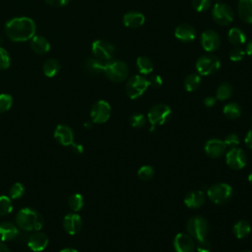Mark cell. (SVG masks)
<instances>
[{
	"mask_svg": "<svg viewBox=\"0 0 252 252\" xmlns=\"http://www.w3.org/2000/svg\"><path fill=\"white\" fill-rule=\"evenodd\" d=\"M49 6L54 8H61L66 6L71 0H44Z\"/></svg>",
	"mask_w": 252,
	"mask_h": 252,
	"instance_id": "cell-45",
	"label": "cell"
},
{
	"mask_svg": "<svg viewBox=\"0 0 252 252\" xmlns=\"http://www.w3.org/2000/svg\"><path fill=\"white\" fill-rule=\"evenodd\" d=\"M204 150L207 156L213 158H220L225 153L226 146L223 141L217 138H213L206 142L204 146Z\"/></svg>",
	"mask_w": 252,
	"mask_h": 252,
	"instance_id": "cell-14",
	"label": "cell"
},
{
	"mask_svg": "<svg viewBox=\"0 0 252 252\" xmlns=\"http://www.w3.org/2000/svg\"><path fill=\"white\" fill-rule=\"evenodd\" d=\"M68 206L73 212H79L84 207V198L81 194L75 193L69 197Z\"/></svg>",
	"mask_w": 252,
	"mask_h": 252,
	"instance_id": "cell-33",
	"label": "cell"
},
{
	"mask_svg": "<svg viewBox=\"0 0 252 252\" xmlns=\"http://www.w3.org/2000/svg\"><path fill=\"white\" fill-rule=\"evenodd\" d=\"M149 81L142 75L132 76L126 83V94L131 99L140 97L148 89Z\"/></svg>",
	"mask_w": 252,
	"mask_h": 252,
	"instance_id": "cell-7",
	"label": "cell"
},
{
	"mask_svg": "<svg viewBox=\"0 0 252 252\" xmlns=\"http://www.w3.org/2000/svg\"><path fill=\"white\" fill-rule=\"evenodd\" d=\"M201 85V77L199 74H189L184 80V88L187 92L196 91Z\"/></svg>",
	"mask_w": 252,
	"mask_h": 252,
	"instance_id": "cell-31",
	"label": "cell"
},
{
	"mask_svg": "<svg viewBox=\"0 0 252 252\" xmlns=\"http://www.w3.org/2000/svg\"><path fill=\"white\" fill-rule=\"evenodd\" d=\"M222 112L229 119H237L241 115V107L236 102H228L223 106Z\"/></svg>",
	"mask_w": 252,
	"mask_h": 252,
	"instance_id": "cell-30",
	"label": "cell"
},
{
	"mask_svg": "<svg viewBox=\"0 0 252 252\" xmlns=\"http://www.w3.org/2000/svg\"><path fill=\"white\" fill-rule=\"evenodd\" d=\"M63 226L69 234L74 235L82 229L83 220L77 214H68L63 220Z\"/></svg>",
	"mask_w": 252,
	"mask_h": 252,
	"instance_id": "cell-18",
	"label": "cell"
},
{
	"mask_svg": "<svg viewBox=\"0 0 252 252\" xmlns=\"http://www.w3.org/2000/svg\"><path fill=\"white\" fill-rule=\"evenodd\" d=\"M251 231V226L250 223L244 220H238L234 225H233V233L236 238L242 239L245 238Z\"/></svg>",
	"mask_w": 252,
	"mask_h": 252,
	"instance_id": "cell-28",
	"label": "cell"
},
{
	"mask_svg": "<svg viewBox=\"0 0 252 252\" xmlns=\"http://www.w3.org/2000/svg\"><path fill=\"white\" fill-rule=\"evenodd\" d=\"M173 247L175 252H193L195 244L190 235L185 233H178L174 237Z\"/></svg>",
	"mask_w": 252,
	"mask_h": 252,
	"instance_id": "cell-15",
	"label": "cell"
},
{
	"mask_svg": "<svg viewBox=\"0 0 252 252\" xmlns=\"http://www.w3.org/2000/svg\"><path fill=\"white\" fill-rule=\"evenodd\" d=\"M60 69H61V64L59 60L55 58L47 59L42 65V72L44 76L47 78L55 77L59 73Z\"/></svg>",
	"mask_w": 252,
	"mask_h": 252,
	"instance_id": "cell-26",
	"label": "cell"
},
{
	"mask_svg": "<svg viewBox=\"0 0 252 252\" xmlns=\"http://www.w3.org/2000/svg\"><path fill=\"white\" fill-rule=\"evenodd\" d=\"M195 67L199 75H212L220 70V60L214 54H205L197 59Z\"/></svg>",
	"mask_w": 252,
	"mask_h": 252,
	"instance_id": "cell-6",
	"label": "cell"
},
{
	"mask_svg": "<svg viewBox=\"0 0 252 252\" xmlns=\"http://www.w3.org/2000/svg\"><path fill=\"white\" fill-rule=\"evenodd\" d=\"M186 230L191 237L197 241H200L207 237L209 232V224L207 220L203 217L195 216L188 220L186 223Z\"/></svg>",
	"mask_w": 252,
	"mask_h": 252,
	"instance_id": "cell-4",
	"label": "cell"
},
{
	"mask_svg": "<svg viewBox=\"0 0 252 252\" xmlns=\"http://www.w3.org/2000/svg\"><path fill=\"white\" fill-rule=\"evenodd\" d=\"M105 63L106 62H104L102 60H99L95 57H92V58H88L85 60L84 68L88 73L95 75V74L102 73L104 71Z\"/></svg>",
	"mask_w": 252,
	"mask_h": 252,
	"instance_id": "cell-25",
	"label": "cell"
},
{
	"mask_svg": "<svg viewBox=\"0 0 252 252\" xmlns=\"http://www.w3.org/2000/svg\"><path fill=\"white\" fill-rule=\"evenodd\" d=\"M103 73L106 77L115 83L123 82L128 76V66L120 60H110L105 63Z\"/></svg>",
	"mask_w": 252,
	"mask_h": 252,
	"instance_id": "cell-5",
	"label": "cell"
},
{
	"mask_svg": "<svg viewBox=\"0 0 252 252\" xmlns=\"http://www.w3.org/2000/svg\"><path fill=\"white\" fill-rule=\"evenodd\" d=\"M55 140L63 146H71L74 142V133L72 129L65 124H59L54 130Z\"/></svg>",
	"mask_w": 252,
	"mask_h": 252,
	"instance_id": "cell-16",
	"label": "cell"
},
{
	"mask_svg": "<svg viewBox=\"0 0 252 252\" xmlns=\"http://www.w3.org/2000/svg\"><path fill=\"white\" fill-rule=\"evenodd\" d=\"M232 92V86L227 82H223L217 89L216 98L219 100H225L231 96Z\"/></svg>",
	"mask_w": 252,
	"mask_h": 252,
	"instance_id": "cell-32",
	"label": "cell"
},
{
	"mask_svg": "<svg viewBox=\"0 0 252 252\" xmlns=\"http://www.w3.org/2000/svg\"><path fill=\"white\" fill-rule=\"evenodd\" d=\"M245 53H247V54H248L250 57H252V40L248 41V43L246 44Z\"/></svg>",
	"mask_w": 252,
	"mask_h": 252,
	"instance_id": "cell-49",
	"label": "cell"
},
{
	"mask_svg": "<svg viewBox=\"0 0 252 252\" xmlns=\"http://www.w3.org/2000/svg\"><path fill=\"white\" fill-rule=\"evenodd\" d=\"M227 39L231 44H233L235 46H240L246 42V35L242 32V30L234 27L228 31Z\"/></svg>",
	"mask_w": 252,
	"mask_h": 252,
	"instance_id": "cell-27",
	"label": "cell"
},
{
	"mask_svg": "<svg viewBox=\"0 0 252 252\" xmlns=\"http://www.w3.org/2000/svg\"><path fill=\"white\" fill-rule=\"evenodd\" d=\"M211 249H212V245L209 242V240H207L206 238L198 241V244H197L198 252H211Z\"/></svg>",
	"mask_w": 252,
	"mask_h": 252,
	"instance_id": "cell-43",
	"label": "cell"
},
{
	"mask_svg": "<svg viewBox=\"0 0 252 252\" xmlns=\"http://www.w3.org/2000/svg\"><path fill=\"white\" fill-rule=\"evenodd\" d=\"M244 142L246 144V146L252 150V129L249 130L245 136V139H244Z\"/></svg>",
	"mask_w": 252,
	"mask_h": 252,
	"instance_id": "cell-46",
	"label": "cell"
},
{
	"mask_svg": "<svg viewBox=\"0 0 252 252\" xmlns=\"http://www.w3.org/2000/svg\"><path fill=\"white\" fill-rule=\"evenodd\" d=\"M11 65V57L9 52L0 46V70H6Z\"/></svg>",
	"mask_w": 252,
	"mask_h": 252,
	"instance_id": "cell-37",
	"label": "cell"
},
{
	"mask_svg": "<svg viewBox=\"0 0 252 252\" xmlns=\"http://www.w3.org/2000/svg\"><path fill=\"white\" fill-rule=\"evenodd\" d=\"M223 142H224V144H225L226 147H229V148L231 149V148H235L236 146H238V144H239V138H238V136H237L236 134L230 133V134H228V135L225 137V139H224Z\"/></svg>",
	"mask_w": 252,
	"mask_h": 252,
	"instance_id": "cell-42",
	"label": "cell"
},
{
	"mask_svg": "<svg viewBox=\"0 0 252 252\" xmlns=\"http://www.w3.org/2000/svg\"><path fill=\"white\" fill-rule=\"evenodd\" d=\"M0 252H10L8 247L1 241H0Z\"/></svg>",
	"mask_w": 252,
	"mask_h": 252,
	"instance_id": "cell-50",
	"label": "cell"
},
{
	"mask_svg": "<svg viewBox=\"0 0 252 252\" xmlns=\"http://www.w3.org/2000/svg\"><path fill=\"white\" fill-rule=\"evenodd\" d=\"M215 103H216V97H214V96H207L204 99V104L207 107H212L215 105Z\"/></svg>",
	"mask_w": 252,
	"mask_h": 252,
	"instance_id": "cell-47",
	"label": "cell"
},
{
	"mask_svg": "<svg viewBox=\"0 0 252 252\" xmlns=\"http://www.w3.org/2000/svg\"><path fill=\"white\" fill-rule=\"evenodd\" d=\"M4 32L11 41L23 42L31 40L35 35L36 25L29 17H17L6 22Z\"/></svg>",
	"mask_w": 252,
	"mask_h": 252,
	"instance_id": "cell-1",
	"label": "cell"
},
{
	"mask_svg": "<svg viewBox=\"0 0 252 252\" xmlns=\"http://www.w3.org/2000/svg\"><path fill=\"white\" fill-rule=\"evenodd\" d=\"M1 39H2V38H1V37H0V42H1V41H2V40H1Z\"/></svg>",
	"mask_w": 252,
	"mask_h": 252,
	"instance_id": "cell-53",
	"label": "cell"
},
{
	"mask_svg": "<svg viewBox=\"0 0 252 252\" xmlns=\"http://www.w3.org/2000/svg\"><path fill=\"white\" fill-rule=\"evenodd\" d=\"M60 252H78V251L75 250V249H73V248H66V249L61 250Z\"/></svg>",
	"mask_w": 252,
	"mask_h": 252,
	"instance_id": "cell-51",
	"label": "cell"
},
{
	"mask_svg": "<svg viewBox=\"0 0 252 252\" xmlns=\"http://www.w3.org/2000/svg\"><path fill=\"white\" fill-rule=\"evenodd\" d=\"M130 124L135 128H142L146 124V117L142 113H134L130 116Z\"/></svg>",
	"mask_w": 252,
	"mask_h": 252,
	"instance_id": "cell-38",
	"label": "cell"
},
{
	"mask_svg": "<svg viewBox=\"0 0 252 252\" xmlns=\"http://www.w3.org/2000/svg\"><path fill=\"white\" fill-rule=\"evenodd\" d=\"M212 17L217 24L227 26L233 21V11L229 5L220 2L212 9Z\"/></svg>",
	"mask_w": 252,
	"mask_h": 252,
	"instance_id": "cell-10",
	"label": "cell"
},
{
	"mask_svg": "<svg viewBox=\"0 0 252 252\" xmlns=\"http://www.w3.org/2000/svg\"><path fill=\"white\" fill-rule=\"evenodd\" d=\"M92 53L95 58L107 62L112 60L115 53V47L106 40L96 39L92 43Z\"/></svg>",
	"mask_w": 252,
	"mask_h": 252,
	"instance_id": "cell-8",
	"label": "cell"
},
{
	"mask_svg": "<svg viewBox=\"0 0 252 252\" xmlns=\"http://www.w3.org/2000/svg\"><path fill=\"white\" fill-rule=\"evenodd\" d=\"M111 113V107L105 100H97L91 108V118L94 123L101 124L106 122Z\"/></svg>",
	"mask_w": 252,
	"mask_h": 252,
	"instance_id": "cell-11",
	"label": "cell"
},
{
	"mask_svg": "<svg viewBox=\"0 0 252 252\" xmlns=\"http://www.w3.org/2000/svg\"><path fill=\"white\" fill-rule=\"evenodd\" d=\"M248 181L252 184V172L249 174V176H248Z\"/></svg>",
	"mask_w": 252,
	"mask_h": 252,
	"instance_id": "cell-52",
	"label": "cell"
},
{
	"mask_svg": "<svg viewBox=\"0 0 252 252\" xmlns=\"http://www.w3.org/2000/svg\"><path fill=\"white\" fill-rule=\"evenodd\" d=\"M137 68L142 75H148L154 70V64L152 60L147 56H140L136 61Z\"/></svg>",
	"mask_w": 252,
	"mask_h": 252,
	"instance_id": "cell-29",
	"label": "cell"
},
{
	"mask_svg": "<svg viewBox=\"0 0 252 252\" xmlns=\"http://www.w3.org/2000/svg\"><path fill=\"white\" fill-rule=\"evenodd\" d=\"M233 194L232 187L227 183H217L208 188L207 195L209 199L218 205L227 203Z\"/></svg>",
	"mask_w": 252,
	"mask_h": 252,
	"instance_id": "cell-3",
	"label": "cell"
},
{
	"mask_svg": "<svg viewBox=\"0 0 252 252\" xmlns=\"http://www.w3.org/2000/svg\"><path fill=\"white\" fill-rule=\"evenodd\" d=\"M205 203V195L203 191L195 190L189 192L184 198V204L189 209H198Z\"/></svg>",
	"mask_w": 252,
	"mask_h": 252,
	"instance_id": "cell-22",
	"label": "cell"
},
{
	"mask_svg": "<svg viewBox=\"0 0 252 252\" xmlns=\"http://www.w3.org/2000/svg\"><path fill=\"white\" fill-rule=\"evenodd\" d=\"M24 193H25V187L20 182L13 184V186L10 188V197L12 199H19L24 195Z\"/></svg>",
	"mask_w": 252,
	"mask_h": 252,
	"instance_id": "cell-39",
	"label": "cell"
},
{
	"mask_svg": "<svg viewBox=\"0 0 252 252\" xmlns=\"http://www.w3.org/2000/svg\"><path fill=\"white\" fill-rule=\"evenodd\" d=\"M32 50L37 55H44L50 50V43L46 37L42 35H33L30 42Z\"/></svg>",
	"mask_w": 252,
	"mask_h": 252,
	"instance_id": "cell-20",
	"label": "cell"
},
{
	"mask_svg": "<svg viewBox=\"0 0 252 252\" xmlns=\"http://www.w3.org/2000/svg\"><path fill=\"white\" fill-rule=\"evenodd\" d=\"M154 174H155V169L151 165H143L138 170L139 178L144 181L151 180L154 177Z\"/></svg>",
	"mask_w": 252,
	"mask_h": 252,
	"instance_id": "cell-35",
	"label": "cell"
},
{
	"mask_svg": "<svg viewBox=\"0 0 252 252\" xmlns=\"http://www.w3.org/2000/svg\"><path fill=\"white\" fill-rule=\"evenodd\" d=\"M201 44L204 50L214 52L220 45V37L215 31L207 30L201 34Z\"/></svg>",
	"mask_w": 252,
	"mask_h": 252,
	"instance_id": "cell-13",
	"label": "cell"
},
{
	"mask_svg": "<svg viewBox=\"0 0 252 252\" xmlns=\"http://www.w3.org/2000/svg\"><path fill=\"white\" fill-rule=\"evenodd\" d=\"M18 234V227L14 223L10 221H3L0 223V239L2 241L12 240L16 238Z\"/></svg>",
	"mask_w": 252,
	"mask_h": 252,
	"instance_id": "cell-23",
	"label": "cell"
},
{
	"mask_svg": "<svg viewBox=\"0 0 252 252\" xmlns=\"http://www.w3.org/2000/svg\"><path fill=\"white\" fill-rule=\"evenodd\" d=\"M71 146H72L73 151H74L76 154H82L83 151H84L83 146L80 145V144H75V143H73Z\"/></svg>",
	"mask_w": 252,
	"mask_h": 252,
	"instance_id": "cell-48",
	"label": "cell"
},
{
	"mask_svg": "<svg viewBox=\"0 0 252 252\" xmlns=\"http://www.w3.org/2000/svg\"><path fill=\"white\" fill-rule=\"evenodd\" d=\"M227 165L232 169H242L247 162V156L240 148H231L225 155Z\"/></svg>",
	"mask_w": 252,
	"mask_h": 252,
	"instance_id": "cell-12",
	"label": "cell"
},
{
	"mask_svg": "<svg viewBox=\"0 0 252 252\" xmlns=\"http://www.w3.org/2000/svg\"><path fill=\"white\" fill-rule=\"evenodd\" d=\"M27 243L28 246L30 247V249H32V251L35 252H39L45 249V247L48 244V237L45 233L43 232H33L32 233L28 239H27Z\"/></svg>",
	"mask_w": 252,
	"mask_h": 252,
	"instance_id": "cell-17",
	"label": "cell"
},
{
	"mask_svg": "<svg viewBox=\"0 0 252 252\" xmlns=\"http://www.w3.org/2000/svg\"><path fill=\"white\" fill-rule=\"evenodd\" d=\"M237 10L239 18L243 22L252 24V0H239Z\"/></svg>",
	"mask_w": 252,
	"mask_h": 252,
	"instance_id": "cell-24",
	"label": "cell"
},
{
	"mask_svg": "<svg viewBox=\"0 0 252 252\" xmlns=\"http://www.w3.org/2000/svg\"><path fill=\"white\" fill-rule=\"evenodd\" d=\"M243 252H250V251H243Z\"/></svg>",
	"mask_w": 252,
	"mask_h": 252,
	"instance_id": "cell-54",
	"label": "cell"
},
{
	"mask_svg": "<svg viewBox=\"0 0 252 252\" xmlns=\"http://www.w3.org/2000/svg\"><path fill=\"white\" fill-rule=\"evenodd\" d=\"M13 104V98L9 94H0V113L8 111Z\"/></svg>",
	"mask_w": 252,
	"mask_h": 252,
	"instance_id": "cell-36",
	"label": "cell"
},
{
	"mask_svg": "<svg viewBox=\"0 0 252 252\" xmlns=\"http://www.w3.org/2000/svg\"><path fill=\"white\" fill-rule=\"evenodd\" d=\"M174 36L183 42H190L196 37L195 29L189 24H180L174 30Z\"/></svg>",
	"mask_w": 252,
	"mask_h": 252,
	"instance_id": "cell-19",
	"label": "cell"
},
{
	"mask_svg": "<svg viewBox=\"0 0 252 252\" xmlns=\"http://www.w3.org/2000/svg\"><path fill=\"white\" fill-rule=\"evenodd\" d=\"M13 210V204L9 197L0 196V216H6Z\"/></svg>",
	"mask_w": 252,
	"mask_h": 252,
	"instance_id": "cell-34",
	"label": "cell"
},
{
	"mask_svg": "<svg viewBox=\"0 0 252 252\" xmlns=\"http://www.w3.org/2000/svg\"><path fill=\"white\" fill-rule=\"evenodd\" d=\"M145 23V16L138 11H130L123 16V24L129 29H136Z\"/></svg>",
	"mask_w": 252,
	"mask_h": 252,
	"instance_id": "cell-21",
	"label": "cell"
},
{
	"mask_svg": "<svg viewBox=\"0 0 252 252\" xmlns=\"http://www.w3.org/2000/svg\"><path fill=\"white\" fill-rule=\"evenodd\" d=\"M16 222L25 231L39 230L43 226L42 217L36 211L30 208H24L18 212Z\"/></svg>",
	"mask_w": 252,
	"mask_h": 252,
	"instance_id": "cell-2",
	"label": "cell"
},
{
	"mask_svg": "<svg viewBox=\"0 0 252 252\" xmlns=\"http://www.w3.org/2000/svg\"><path fill=\"white\" fill-rule=\"evenodd\" d=\"M244 56H245V51L240 46H235L229 51V59L231 61H234V62L240 61L244 58Z\"/></svg>",
	"mask_w": 252,
	"mask_h": 252,
	"instance_id": "cell-41",
	"label": "cell"
},
{
	"mask_svg": "<svg viewBox=\"0 0 252 252\" xmlns=\"http://www.w3.org/2000/svg\"><path fill=\"white\" fill-rule=\"evenodd\" d=\"M211 0H192V6L197 12H205L211 7Z\"/></svg>",
	"mask_w": 252,
	"mask_h": 252,
	"instance_id": "cell-40",
	"label": "cell"
},
{
	"mask_svg": "<svg viewBox=\"0 0 252 252\" xmlns=\"http://www.w3.org/2000/svg\"><path fill=\"white\" fill-rule=\"evenodd\" d=\"M171 115V109L167 104L158 103L151 107L148 112V119L153 126L164 124Z\"/></svg>",
	"mask_w": 252,
	"mask_h": 252,
	"instance_id": "cell-9",
	"label": "cell"
},
{
	"mask_svg": "<svg viewBox=\"0 0 252 252\" xmlns=\"http://www.w3.org/2000/svg\"><path fill=\"white\" fill-rule=\"evenodd\" d=\"M148 81H149V87L151 86L155 89H158L162 85V79L159 75H154Z\"/></svg>",
	"mask_w": 252,
	"mask_h": 252,
	"instance_id": "cell-44",
	"label": "cell"
}]
</instances>
